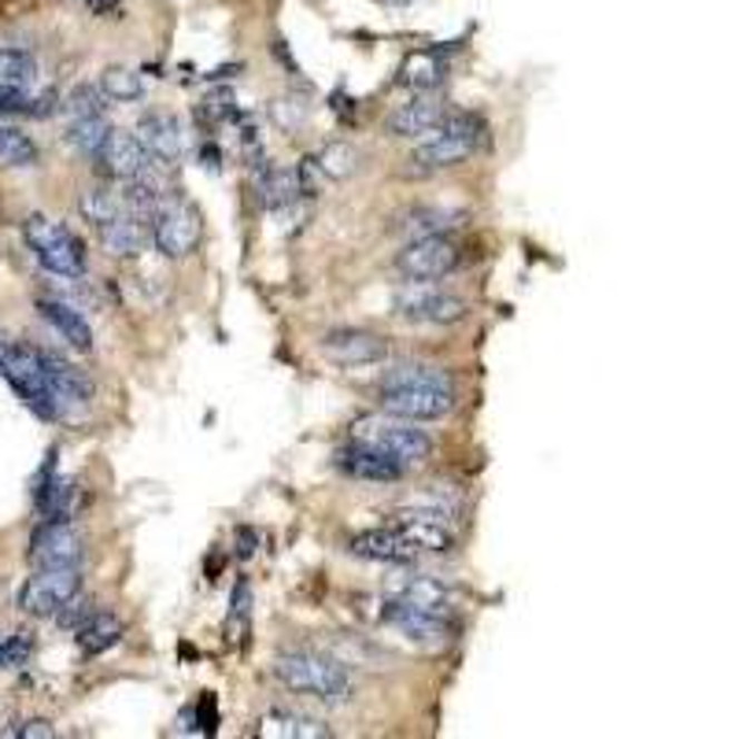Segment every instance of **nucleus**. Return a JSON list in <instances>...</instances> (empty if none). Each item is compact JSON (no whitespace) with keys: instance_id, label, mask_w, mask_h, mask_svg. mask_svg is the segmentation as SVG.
I'll use <instances>...</instances> for the list:
<instances>
[{"instance_id":"obj_1","label":"nucleus","mask_w":739,"mask_h":739,"mask_svg":"<svg viewBox=\"0 0 739 739\" xmlns=\"http://www.w3.org/2000/svg\"><path fill=\"white\" fill-rule=\"evenodd\" d=\"M381 407L407 422H436L455 407V381L441 366H396L381 381Z\"/></svg>"},{"instance_id":"obj_2","label":"nucleus","mask_w":739,"mask_h":739,"mask_svg":"<svg viewBox=\"0 0 739 739\" xmlns=\"http://www.w3.org/2000/svg\"><path fill=\"white\" fill-rule=\"evenodd\" d=\"M274 677L282 680L288 691L296 696H311L318 702H329L337 707L352 696V677L337 658L318 654V651H285L277 654L274 662Z\"/></svg>"},{"instance_id":"obj_3","label":"nucleus","mask_w":739,"mask_h":739,"mask_svg":"<svg viewBox=\"0 0 739 739\" xmlns=\"http://www.w3.org/2000/svg\"><path fill=\"white\" fill-rule=\"evenodd\" d=\"M352 441L374 447V452L388 455V459H396L403 470L422 466V462L433 455L430 433L418 430V425L407 422V418H396V414H388V411L355 418L352 422Z\"/></svg>"},{"instance_id":"obj_4","label":"nucleus","mask_w":739,"mask_h":739,"mask_svg":"<svg viewBox=\"0 0 739 739\" xmlns=\"http://www.w3.org/2000/svg\"><path fill=\"white\" fill-rule=\"evenodd\" d=\"M0 377L8 381L11 392H16L38 418L60 422V411H56L52 392H49V377H45L41 348H30V344H8V348L0 352Z\"/></svg>"},{"instance_id":"obj_5","label":"nucleus","mask_w":739,"mask_h":739,"mask_svg":"<svg viewBox=\"0 0 739 739\" xmlns=\"http://www.w3.org/2000/svg\"><path fill=\"white\" fill-rule=\"evenodd\" d=\"M22 237H27L30 252L49 274L56 277L86 274V245L67 226L52 223V218H45V215H30L27 223H22Z\"/></svg>"},{"instance_id":"obj_6","label":"nucleus","mask_w":739,"mask_h":739,"mask_svg":"<svg viewBox=\"0 0 739 739\" xmlns=\"http://www.w3.org/2000/svg\"><path fill=\"white\" fill-rule=\"evenodd\" d=\"M148 229H152L156 252H164L167 259H185L189 252H196V245H200V237H204V223H200L196 204L185 200L178 193H167L164 200L156 204V211L148 215Z\"/></svg>"},{"instance_id":"obj_7","label":"nucleus","mask_w":739,"mask_h":739,"mask_svg":"<svg viewBox=\"0 0 739 739\" xmlns=\"http://www.w3.org/2000/svg\"><path fill=\"white\" fill-rule=\"evenodd\" d=\"M473 148H477V122L470 115H447L441 130L425 137L422 145H414L407 164L418 175H436V170L459 167L462 159H470Z\"/></svg>"},{"instance_id":"obj_8","label":"nucleus","mask_w":739,"mask_h":739,"mask_svg":"<svg viewBox=\"0 0 739 739\" xmlns=\"http://www.w3.org/2000/svg\"><path fill=\"white\" fill-rule=\"evenodd\" d=\"M78 592H82V573H78V565H71V570H38L19 588L16 603L27 618H56L67 599Z\"/></svg>"},{"instance_id":"obj_9","label":"nucleus","mask_w":739,"mask_h":739,"mask_svg":"<svg viewBox=\"0 0 739 739\" xmlns=\"http://www.w3.org/2000/svg\"><path fill=\"white\" fill-rule=\"evenodd\" d=\"M396 311L407 322H433V326H452L470 315V304L455 293H444L430 282H411L407 288H400L396 296Z\"/></svg>"},{"instance_id":"obj_10","label":"nucleus","mask_w":739,"mask_h":739,"mask_svg":"<svg viewBox=\"0 0 739 739\" xmlns=\"http://www.w3.org/2000/svg\"><path fill=\"white\" fill-rule=\"evenodd\" d=\"M455 267H459V245L444 234L414 237L396 256V270L407 282H436V277L452 274Z\"/></svg>"},{"instance_id":"obj_11","label":"nucleus","mask_w":739,"mask_h":739,"mask_svg":"<svg viewBox=\"0 0 739 739\" xmlns=\"http://www.w3.org/2000/svg\"><path fill=\"white\" fill-rule=\"evenodd\" d=\"M82 536L75 533L71 525H52L41 522L38 533L30 536V551L27 559L38 570H71V565H82Z\"/></svg>"},{"instance_id":"obj_12","label":"nucleus","mask_w":739,"mask_h":739,"mask_svg":"<svg viewBox=\"0 0 739 739\" xmlns=\"http://www.w3.org/2000/svg\"><path fill=\"white\" fill-rule=\"evenodd\" d=\"M41 363H45V377H49V392H52V403H56V411H60V418L82 414L92 400L89 377L78 366L60 359L56 352H41Z\"/></svg>"},{"instance_id":"obj_13","label":"nucleus","mask_w":739,"mask_h":739,"mask_svg":"<svg viewBox=\"0 0 739 739\" xmlns=\"http://www.w3.org/2000/svg\"><path fill=\"white\" fill-rule=\"evenodd\" d=\"M322 355L341 366H370L388 359V341L370 329H333L322 337Z\"/></svg>"},{"instance_id":"obj_14","label":"nucleus","mask_w":739,"mask_h":739,"mask_svg":"<svg viewBox=\"0 0 739 739\" xmlns=\"http://www.w3.org/2000/svg\"><path fill=\"white\" fill-rule=\"evenodd\" d=\"M92 159H97V167L115 181H130L141 175V170H148V152L141 148V141H137V134H126V130H111L104 137V145L97 148Z\"/></svg>"},{"instance_id":"obj_15","label":"nucleus","mask_w":739,"mask_h":739,"mask_svg":"<svg viewBox=\"0 0 739 739\" xmlns=\"http://www.w3.org/2000/svg\"><path fill=\"white\" fill-rule=\"evenodd\" d=\"M381 621L392 629H400L407 640H418V643H447V621L444 614H430V610H418L411 603H403V599H385V610H381Z\"/></svg>"},{"instance_id":"obj_16","label":"nucleus","mask_w":739,"mask_h":739,"mask_svg":"<svg viewBox=\"0 0 739 739\" xmlns=\"http://www.w3.org/2000/svg\"><path fill=\"white\" fill-rule=\"evenodd\" d=\"M137 141L164 167H175L181 159V126L167 111H145L141 122H137Z\"/></svg>"},{"instance_id":"obj_17","label":"nucleus","mask_w":739,"mask_h":739,"mask_svg":"<svg viewBox=\"0 0 739 739\" xmlns=\"http://www.w3.org/2000/svg\"><path fill=\"white\" fill-rule=\"evenodd\" d=\"M447 108L433 97H414L407 104H400L396 111L385 119V130L392 137H430L444 126Z\"/></svg>"},{"instance_id":"obj_18","label":"nucleus","mask_w":739,"mask_h":739,"mask_svg":"<svg viewBox=\"0 0 739 739\" xmlns=\"http://www.w3.org/2000/svg\"><path fill=\"white\" fill-rule=\"evenodd\" d=\"M337 466H341L344 473H348V477L374 481V484H392V481H400L403 473H407L396 459L381 455V452H374V447L355 444V441L337 452Z\"/></svg>"},{"instance_id":"obj_19","label":"nucleus","mask_w":739,"mask_h":739,"mask_svg":"<svg viewBox=\"0 0 739 739\" xmlns=\"http://www.w3.org/2000/svg\"><path fill=\"white\" fill-rule=\"evenodd\" d=\"M352 554H359V559H370V562L403 565V562L418 559V548L403 533H396V529H366V533L352 536Z\"/></svg>"},{"instance_id":"obj_20","label":"nucleus","mask_w":739,"mask_h":739,"mask_svg":"<svg viewBox=\"0 0 739 739\" xmlns=\"http://www.w3.org/2000/svg\"><path fill=\"white\" fill-rule=\"evenodd\" d=\"M97 237H100V248L108 252V256L130 259V256H137V252L145 248L148 226H145L137 215L122 211V215H115L111 223H100V226H97Z\"/></svg>"},{"instance_id":"obj_21","label":"nucleus","mask_w":739,"mask_h":739,"mask_svg":"<svg viewBox=\"0 0 739 739\" xmlns=\"http://www.w3.org/2000/svg\"><path fill=\"white\" fill-rule=\"evenodd\" d=\"M392 599H403V603L430 610V614H447V607H452V592L436 577H400L392 584Z\"/></svg>"},{"instance_id":"obj_22","label":"nucleus","mask_w":739,"mask_h":739,"mask_svg":"<svg viewBox=\"0 0 739 739\" xmlns=\"http://www.w3.org/2000/svg\"><path fill=\"white\" fill-rule=\"evenodd\" d=\"M38 311H41V318L49 322L56 333H60V341L71 344L75 352H89L92 348L89 322L78 315L71 304H63V299H38Z\"/></svg>"},{"instance_id":"obj_23","label":"nucleus","mask_w":739,"mask_h":739,"mask_svg":"<svg viewBox=\"0 0 739 739\" xmlns=\"http://www.w3.org/2000/svg\"><path fill=\"white\" fill-rule=\"evenodd\" d=\"M256 189L267 207H288L304 196V181H299L296 167H267L256 175Z\"/></svg>"},{"instance_id":"obj_24","label":"nucleus","mask_w":739,"mask_h":739,"mask_svg":"<svg viewBox=\"0 0 739 739\" xmlns=\"http://www.w3.org/2000/svg\"><path fill=\"white\" fill-rule=\"evenodd\" d=\"M75 632H78V651L82 654H104L122 640V621L115 614H108V610H92V614Z\"/></svg>"},{"instance_id":"obj_25","label":"nucleus","mask_w":739,"mask_h":739,"mask_svg":"<svg viewBox=\"0 0 739 739\" xmlns=\"http://www.w3.org/2000/svg\"><path fill=\"white\" fill-rule=\"evenodd\" d=\"M263 736H282V739H322L329 736V729L307 713H293V710H270L263 718Z\"/></svg>"},{"instance_id":"obj_26","label":"nucleus","mask_w":739,"mask_h":739,"mask_svg":"<svg viewBox=\"0 0 739 739\" xmlns=\"http://www.w3.org/2000/svg\"><path fill=\"white\" fill-rule=\"evenodd\" d=\"M444 75H447V67L436 52H414V56H407V63L400 67V82L414 92L436 89L444 82Z\"/></svg>"},{"instance_id":"obj_27","label":"nucleus","mask_w":739,"mask_h":739,"mask_svg":"<svg viewBox=\"0 0 739 739\" xmlns=\"http://www.w3.org/2000/svg\"><path fill=\"white\" fill-rule=\"evenodd\" d=\"M38 78V60L27 49H0V89L27 92Z\"/></svg>"},{"instance_id":"obj_28","label":"nucleus","mask_w":739,"mask_h":739,"mask_svg":"<svg viewBox=\"0 0 739 739\" xmlns=\"http://www.w3.org/2000/svg\"><path fill=\"white\" fill-rule=\"evenodd\" d=\"M38 164V145L16 126H0V170H27Z\"/></svg>"},{"instance_id":"obj_29","label":"nucleus","mask_w":739,"mask_h":739,"mask_svg":"<svg viewBox=\"0 0 739 739\" xmlns=\"http://www.w3.org/2000/svg\"><path fill=\"white\" fill-rule=\"evenodd\" d=\"M78 211H82L86 223L100 226V223H111L115 215H122L126 204L119 193L108 189V185H89V189H82V196H78Z\"/></svg>"},{"instance_id":"obj_30","label":"nucleus","mask_w":739,"mask_h":739,"mask_svg":"<svg viewBox=\"0 0 739 739\" xmlns=\"http://www.w3.org/2000/svg\"><path fill=\"white\" fill-rule=\"evenodd\" d=\"M355 167H359V152H355L348 141H329V145L315 156V170H318V175L333 178V181L352 178Z\"/></svg>"},{"instance_id":"obj_31","label":"nucleus","mask_w":739,"mask_h":739,"mask_svg":"<svg viewBox=\"0 0 739 739\" xmlns=\"http://www.w3.org/2000/svg\"><path fill=\"white\" fill-rule=\"evenodd\" d=\"M100 92L108 100H119V104L141 100L145 97V78L137 71H130V67H108V71L100 75Z\"/></svg>"},{"instance_id":"obj_32","label":"nucleus","mask_w":739,"mask_h":739,"mask_svg":"<svg viewBox=\"0 0 739 739\" xmlns=\"http://www.w3.org/2000/svg\"><path fill=\"white\" fill-rule=\"evenodd\" d=\"M111 134V122L104 115H89V119H71L67 126V141H71L82 156H97V148L104 145V137Z\"/></svg>"},{"instance_id":"obj_33","label":"nucleus","mask_w":739,"mask_h":739,"mask_svg":"<svg viewBox=\"0 0 739 739\" xmlns=\"http://www.w3.org/2000/svg\"><path fill=\"white\" fill-rule=\"evenodd\" d=\"M248 614H252V588L248 581H237L234 599H229V621H226L229 640H240L248 632Z\"/></svg>"},{"instance_id":"obj_34","label":"nucleus","mask_w":739,"mask_h":739,"mask_svg":"<svg viewBox=\"0 0 739 739\" xmlns=\"http://www.w3.org/2000/svg\"><path fill=\"white\" fill-rule=\"evenodd\" d=\"M89 115H104L100 86H78L71 97H67V119H89Z\"/></svg>"},{"instance_id":"obj_35","label":"nucleus","mask_w":739,"mask_h":739,"mask_svg":"<svg viewBox=\"0 0 739 739\" xmlns=\"http://www.w3.org/2000/svg\"><path fill=\"white\" fill-rule=\"evenodd\" d=\"M30 654H33V640L27 637V632H16V637L0 640V669H16L27 662Z\"/></svg>"},{"instance_id":"obj_36","label":"nucleus","mask_w":739,"mask_h":739,"mask_svg":"<svg viewBox=\"0 0 739 739\" xmlns=\"http://www.w3.org/2000/svg\"><path fill=\"white\" fill-rule=\"evenodd\" d=\"M237 111V97H234V89H211L204 97V115L211 122H223V119H229V115Z\"/></svg>"},{"instance_id":"obj_37","label":"nucleus","mask_w":739,"mask_h":739,"mask_svg":"<svg viewBox=\"0 0 739 739\" xmlns=\"http://www.w3.org/2000/svg\"><path fill=\"white\" fill-rule=\"evenodd\" d=\"M92 610H97V607H92L89 599H82V592H78V595H71V599H67V603L60 607L56 621H60L63 629H78V625H82V621L92 614Z\"/></svg>"},{"instance_id":"obj_38","label":"nucleus","mask_w":739,"mask_h":739,"mask_svg":"<svg viewBox=\"0 0 739 739\" xmlns=\"http://www.w3.org/2000/svg\"><path fill=\"white\" fill-rule=\"evenodd\" d=\"M452 223H447V211H414L407 229L414 237H430V234H441V229H447Z\"/></svg>"},{"instance_id":"obj_39","label":"nucleus","mask_w":739,"mask_h":739,"mask_svg":"<svg viewBox=\"0 0 739 739\" xmlns=\"http://www.w3.org/2000/svg\"><path fill=\"white\" fill-rule=\"evenodd\" d=\"M196 713H200V718H196V729H200L204 736H215V729H218V707H215L211 691H207V696L196 702Z\"/></svg>"},{"instance_id":"obj_40","label":"nucleus","mask_w":739,"mask_h":739,"mask_svg":"<svg viewBox=\"0 0 739 739\" xmlns=\"http://www.w3.org/2000/svg\"><path fill=\"white\" fill-rule=\"evenodd\" d=\"M4 736H22V739H52V736H56V729H52V721L33 718V721H22L19 729H4Z\"/></svg>"},{"instance_id":"obj_41","label":"nucleus","mask_w":739,"mask_h":739,"mask_svg":"<svg viewBox=\"0 0 739 739\" xmlns=\"http://www.w3.org/2000/svg\"><path fill=\"white\" fill-rule=\"evenodd\" d=\"M16 111H30V100L22 92H4L0 89V115H16Z\"/></svg>"},{"instance_id":"obj_42","label":"nucleus","mask_w":739,"mask_h":739,"mask_svg":"<svg viewBox=\"0 0 739 739\" xmlns=\"http://www.w3.org/2000/svg\"><path fill=\"white\" fill-rule=\"evenodd\" d=\"M200 164H204V170H223V156H218V145H204L200 148Z\"/></svg>"},{"instance_id":"obj_43","label":"nucleus","mask_w":739,"mask_h":739,"mask_svg":"<svg viewBox=\"0 0 739 739\" xmlns=\"http://www.w3.org/2000/svg\"><path fill=\"white\" fill-rule=\"evenodd\" d=\"M252 551H256V533H252V529H240V559H248Z\"/></svg>"}]
</instances>
